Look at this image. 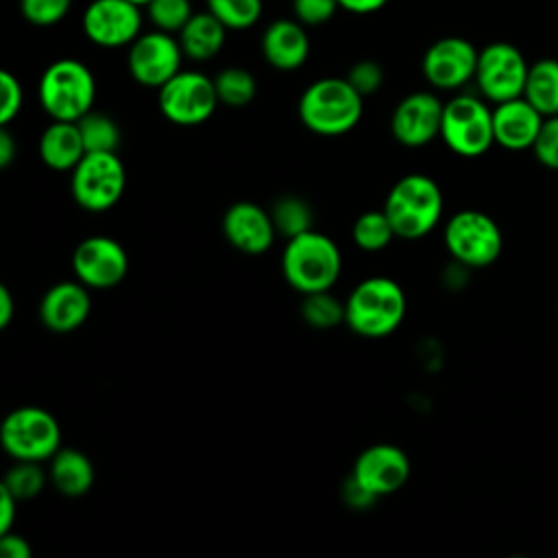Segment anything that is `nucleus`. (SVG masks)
Listing matches in <instances>:
<instances>
[{"mask_svg": "<svg viewBox=\"0 0 558 558\" xmlns=\"http://www.w3.org/2000/svg\"><path fill=\"white\" fill-rule=\"evenodd\" d=\"M76 124L87 153H118L122 142V131L111 116L92 109Z\"/></svg>", "mask_w": 558, "mask_h": 558, "instance_id": "nucleus-27", "label": "nucleus"}, {"mask_svg": "<svg viewBox=\"0 0 558 558\" xmlns=\"http://www.w3.org/2000/svg\"><path fill=\"white\" fill-rule=\"evenodd\" d=\"M534 157L549 170H558V116L545 118L541 133L532 146Z\"/></svg>", "mask_w": 558, "mask_h": 558, "instance_id": "nucleus-38", "label": "nucleus"}, {"mask_svg": "<svg viewBox=\"0 0 558 558\" xmlns=\"http://www.w3.org/2000/svg\"><path fill=\"white\" fill-rule=\"evenodd\" d=\"M133 4H137V7H146L150 0H131Z\"/></svg>", "mask_w": 558, "mask_h": 558, "instance_id": "nucleus-45", "label": "nucleus"}, {"mask_svg": "<svg viewBox=\"0 0 558 558\" xmlns=\"http://www.w3.org/2000/svg\"><path fill=\"white\" fill-rule=\"evenodd\" d=\"M214 85H216L220 105H227L231 109H242V107L251 105L257 94L255 76L246 68H240V65H229V68L220 70L214 76Z\"/></svg>", "mask_w": 558, "mask_h": 558, "instance_id": "nucleus-26", "label": "nucleus"}, {"mask_svg": "<svg viewBox=\"0 0 558 558\" xmlns=\"http://www.w3.org/2000/svg\"><path fill=\"white\" fill-rule=\"evenodd\" d=\"M351 235L355 246L368 253L386 248L392 242V238H397L384 209H371L360 214L353 222Z\"/></svg>", "mask_w": 558, "mask_h": 558, "instance_id": "nucleus-28", "label": "nucleus"}, {"mask_svg": "<svg viewBox=\"0 0 558 558\" xmlns=\"http://www.w3.org/2000/svg\"><path fill=\"white\" fill-rule=\"evenodd\" d=\"M281 270L286 281L303 296L327 292L340 277L342 255L329 235L312 229L286 242Z\"/></svg>", "mask_w": 558, "mask_h": 558, "instance_id": "nucleus-2", "label": "nucleus"}, {"mask_svg": "<svg viewBox=\"0 0 558 558\" xmlns=\"http://www.w3.org/2000/svg\"><path fill=\"white\" fill-rule=\"evenodd\" d=\"M46 484V473L41 471V466L37 462H26V460H17L4 475L2 480V488H7L17 501H26L33 499L41 493Z\"/></svg>", "mask_w": 558, "mask_h": 558, "instance_id": "nucleus-33", "label": "nucleus"}, {"mask_svg": "<svg viewBox=\"0 0 558 558\" xmlns=\"http://www.w3.org/2000/svg\"><path fill=\"white\" fill-rule=\"evenodd\" d=\"M445 102L432 92H412L397 102L390 116L392 137L408 148H421L440 137Z\"/></svg>", "mask_w": 558, "mask_h": 558, "instance_id": "nucleus-16", "label": "nucleus"}, {"mask_svg": "<svg viewBox=\"0 0 558 558\" xmlns=\"http://www.w3.org/2000/svg\"><path fill=\"white\" fill-rule=\"evenodd\" d=\"M508 558H530V556H523V554H512V556H508Z\"/></svg>", "mask_w": 558, "mask_h": 558, "instance_id": "nucleus-46", "label": "nucleus"}, {"mask_svg": "<svg viewBox=\"0 0 558 558\" xmlns=\"http://www.w3.org/2000/svg\"><path fill=\"white\" fill-rule=\"evenodd\" d=\"M92 310L87 286L81 281H59L50 286L39 303V318L46 329L68 333L78 329Z\"/></svg>", "mask_w": 558, "mask_h": 558, "instance_id": "nucleus-19", "label": "nucleus"}, {"mask_svg": "<svg viewBox=\"0 0 558 558\" xmlns=\"http://www.w3.org/2000/svg\"><path fill=\"white\" fill-rule=\"evenodd\" d=\"M440 185L421 172L401 177L384 201V211L401 240H418L427 235L442 216Z\"/></svg>", "mask_w": 558, "mask_h": 558, "instance_id": "nucleus-3", "label": "nucleus"}, {"mask_svg": "<svg viewBox=\"0 0 558 558\" xmlns=\"http://www.w3.org/2000/svg\"><path fill=\"white\" fill-rule=\"evenodd\" d=\"M144 9L155 31L168 35H179L187 20L194 15L192 0H150Z\"/></svg>", "mask_w": 558, "mask_h": 558, "instance_id": "nucleus-32", "label": "nucleus"}, {"mask_svg": "<svg viewBox=\"0 0 558 558\" xmlns=\"http://www.w3.org/2000/svg\"><path fill=\"white\" fill-rule=\"evenodd\" d=\"M296 111L307 131L336 137L357 126L364 113V98L344 76H325L303 89Z\"/></svg>", "mask_w": 558, "mask_h": 558, "instance_id": "nucleus-1", "label": "nucleus"}, {"mask_svg": "<svg viewBox=\"0 0 558 558\" xmlns=\"http://www.w3.org/2000/svg\"><path fill=\"white\" fill-rule=\"evenodd\" d=\"M0 440L4 451L15 460H50L61 449V427L48 410L24 405L4 416Z\"/></svg>", "mask_w": 558, "mask_h": 558, "instance_id": "nucleus-8", "label": "nucleus"}, {"mask_svg": "<svg viewBox=\"0 0 558 558\" xmlns=\"http://www.w3.org/2000/svg\"><path fill=\"white\" fill-rule=\"evenodd\" d=\"M344 78L353 85V89H355L362 98H366V96H373V94L379 92V87H381L386 74H384V68H381L377 61H373V59H362V61H355V63L349 68V72H347Z\"/></svg>", "mask_w": 558, "mask_h": 558, "instance_id": "nucleus-35", "label": "nucleus"}, {"mask_svg": "<svg viewBox=\"0 0 558 558\" xmlns=\"http://www.w3.org/2000/svg\"><path fill=\"white\" fill-rule=\"evenodd\" d=\"M545 116L536 111L523 96L493 107L495 144L508 150H527L534 146Z\"/></svg>", "mask_w": 558, "mask_h": 558, "instance_id": "nucleus-20", "label": "nucleus"}, {"mask_svg": "<svg viewBox=\"0 0 558 558\" xmlns=\"http://www.w3.org/2000/svg\"><path fill=\"white\" fill-rule=\"evenodd\" d=\"M344 497H347V504H349V506H355V508L371 506V504L377 499V497H373L366 488H362L353 477H349V482H347Z\"/></svg>", "mask_w": 558, "mask_h": 558, "instance_id": "nucleus-41", "label": "nucleus"}, {"mask_svg": "<svg viewBox=\"0 0 558 558\" xmlns=\"http://www.w3.org/2000/svg\"><path fill=\"white\" fill-rule=\"evenodd\" d=\"M24 105V89L20 78L9 72L0 70V126H9Z\"/></svg>", "mask_w": 558, "mask_h": 558, "instance_id": "nucleus-36", "label": "nucleus"}, {"mask_svg": "<svg viewBox=\"0 0 558 558\" xmlns=\"http://www.w3.org/2000/svg\"><path fill=\"white\" fill-rule=\"evenodd\" d=\"M301 316L314 329H331L344 323V303L331 296L329 290L305 294L301 305Z\"/></svg>", "mask_w": 558, "mask_h": 558, "instance_id": "nucleus-31", "label": "nucleus"}, {"mask_svg": "<svg viewBox=\"0 0 558 558\" xmlns=\"http://www.w3.org/2000/svg\"><path fill=\"white\" fill-rule=\"evenodd\" d=\"M183 57L177 35L148 31L129 46L126 70L137 85L159 89L181 72Z\"/></svg>", "mask_w": 558, "mask_h": 558, "instance_id": "nucleus-12", "label": "nucleus"}, {"mask_svg": "<svg viewBox=\"0 0 558 558\" xmlns=\"http://www.w3.org/2000/svg\"><path fill=\"white\" fill-rule=\"evenodd\" d=\"M222 233L235 251L262 255L272 246L277 229L270 211L251 201H238L222 216Z\"/></svg>", "mask_w": 558, "mask_h": 558, "instance_id": "nucleus-18", "label": "nucleus"}, {"mask_svg": "<svg viewBox=\"0 0 558 558\" xmlns=\"http://www.w3.org/2000/svg\"><path fill=\"white\" fill-rule=\"evenodd\" d=\"M142 7L131 0H92L81 17L83 35L100 48L131 46L142 35Z\"/></svg>", "mask_w": 558, "mask_h": 558, "instance_id": "nucleus-13", "label": "nucleus"}, {"mask_svg": "<svg viewBox=\"0 0 558 558\" xmlns=\"http://www.w3.org/2000/svg\"><path fill=\"white\" fill-rule=\"evenodd\" d=\"M72 9V0H20L22 17L33 26H54Z\"/></svg>", "mask_w": 558, "mask_h": 558, "instance_id": "nucleus-34", "label": "nucleus"}, {"mask_svg": "<svg viewBox=\"0 0 558 558\" xmlns=\"http://www.w3.org/2000/svg\"><path fill=\"white\" fill-rule=\"evenodd\" d=\"M266 63L279 72L299 70L310 57V37L301 22L281 17L270 22L259 41Z\"/></svg>", "mask_w": 558, "mask_h": 558, "instance_id": "nucleus-21", "label": "nucleus"}, {"mask_svg": "<svg viewBox=\"0 0 558 558\" xmlns=\"http://www.w3.org/2000/svg\"><path fill=\"white\" fill-rule=\"evenodd\" d=\"M15 314L13 296L7 286H0V327H7Z\"/></svg>", "mask_w": 558, "mask_h": 558, "instance_id": "nucleus-44", "label": "nucleus"}, {"mask_svg": "<svg viewBox=\"0 0 558 558\" xmlns=\"http://www.w3.org/2000/svg\"><path fill=\"white\" fill-rule=\"evenodd\" d=\"M17 499L0 486V534H9L11 525L15 521V512H17Z\"/></svg>", "mask_w": 558, "mask_h": 558, "instance_id": "nucleus-40", "label": "nucleus"}, {"mask_svg": "<svg viewBox=\"0 0 558 558\" xmlns=\"http://www.w3.org/2000/svg\"><path fill=\"white\" fill-rule=\"evenodd\" d=\"M126 170L118 153H87L70 172V192L85 211H107L124 194Z\"/></svg>", "mask_w": 558, "mask_h": 558, "instance_id": "nucleus-9", "label": "nucleus"}, {"mask_svg": "<svg viewBox=\"0 0 558 558\" xmlns=\"http://www.w3.org/2000/svg\"><path fill=\"white\" fill-rule=\"evenodd\" d=\"M405 292L388 277L360 281L344 301V323L364 338L392 333L405 316Z\"/></svg>", "mask_w": 558, "mask_h": 558, "instance_id": "nucleus-5", "label": "nucleus"}, {"mask_svg": "<svg viewBox=\"0 0 558 558\" xmlns=\"http://www.w3.org/2000/svg\"><path fill=\"white\" fill-rule=\"evenodd\" d=\"M270 216H272L277 233H281L286 240L301 235L305 231H312L314 214H312V207L307 205V201H303L301 196L277 198L270 209Z\"/></svg>", "mask_w": 558, "mask_h": 558, "instance_id": "nucleus-29", "label": "nucleus"}, {"mask_svg": "<svg viewBox=\"0 0 558 558\" xmlns=\"http://www.w3.org/2000/svg\"><path fill=\"white\" fill-rule=\"evenodd\" d=\"M17 155L15 137L7 126H0V168H9Z\"/></svg>", "mask_w": 558, "mask_h": 558, "instance_id": "nucleus-42", "label": "nucleus"}, {"mask_svg": "<svg viewBox=\"0 0 558 558\" xmlns=\"http://www.w3.org/2000/svg\"><path fill=\"white\" fill-rule=\"evenodd\" d=\"M39 105L50 120L78 122L94 109L96 78L78 59H57L39 76Z\"/></svg>", "mask_w": 558, "mask_h": 558, "instance_id": "nucleus-4", "label": "nucleus"}, {"mask_svg": "<svg viewBox=\"0 0 558 558\" xmlns=\"http://www.w3.org/2000/svg\"><path fill=\"white\" fill-rule=\"evenodd\" d=\"M87 155L78 124L52 120L39 135V157L57 172H72Z\"/></svg>", "mask_w": 558, "mask_h": 558, "instance_id": "nucleus-22", "label": "nucleus"}, {"mask_svg": "<svg viewBox=\"0 0 558 558\" xmlns=\"http://www.w3.org/2000/svg\"><path fill=\"white\" fill-rule=\"evenodd\" d=\"M338 9V0H292V17L303 26L327 24Z\"/></svg>", "mask_w": 558, "mask_h": 558, "instance_id": "nucleus-37", "label": "nucleus"}, {"mask_svg": "<svg viewBox=\"0 0 558 558\" xmlns=\"http://www.w3.org/2000/svg\"><path fill=\"white\" fill-rule=\"evenodd\" d=\"M205 4L229 31H246L255 26L264 13V0H205Z\"/></svg>", "mask_w": 558, "mask_h": 558, "instance_id": "nucleus-30", "label": "nucleus"}, {"mask_svg": "<svg viewBox=\"0 0 558 558\" xmlns=\"http://www.w3.org/2000/svg\"><path fill=\"white\" fill-rule=\"evenodd\" d=\"M480 50L464 37L447 35L436 39L423 54L421 70L425 81L438 89H460L475 78Z\"/></svg>", "mask_w": 558, "mask_h": 558, "instance_id": "nucleus-14", "label": "nucleus"}, {"mask_svg": "<svg viewBox=\"0 0 558 558\" xmlns=\"http://www.w3.org/2000/svg\"><path fill=\"white\" fill-rule=\"evenodd\" d=\"M72 268L83 286L107 290L126 277L129 255L118 240L109 235H89L74 248Z\"/></svg>", "mask_w": 558, "mask_h": 558, "instance_id": "nucleus-15", "label": "nucleus"}, {"mask_svg": "<svg viewBox=\"0 0 558 558\" xmlns=\"http://www.w3.org/2000/svg\"><path fill=\"white\" fill-rule=\"evenodd\" d=\"M351 477L373 497H384L399 490L410 477V460L405 451L390 442L366 447L353 464Z\"/></svg>", "mask_w": 558, "mask_h": 558, "instance_id": "nucleus-17", "label": "nucleus"}, {"mask_svg": "<svg viewBox=\"0 0 558 558\" xmlns=\"http://www.w3.org/2000/svg\"><path fill=\"white\" fill-rule=\"evenodd\" d=\"M388 0H338L342 11L355 13V15H366V13H375L381 7H386Z\"/></svg>", "mask_w": 558, "mask_h": 558, "instance_id": "nucleus-43", "label": "nucleus"}, {"mask_svg": "<svg viewBox=\"0 0 558 558\" xmlns=\"http://www.w3.org/2000/svg\"><path fill=\"white\" fill-rule=\"evenodd\" d=\"M50 482L65 497H81L94 484L92 460L78 449H59L50 458Z\"/></svg>", "mask_w": 558, "mask_h": 558, "instance_id": "nucleus-24", "label": "nucleus"}, {"mask_svg": "<svg viewBox=\"0 0 558 558\" xmlns=\"http://www.w3.org/2000/svg\"><path fill=\"white\" fill-rule=\"evenodd\" d=\"M447 253L466 268H484L497 262L504 248L499 225L480 209L456 211L442 233Z\"/></svg>", "mask_w": 558, "mask_h": 558, "instance_id": "nucleus-7", "label": "nucleus"}, {"mask_svg": "<svg viewBox=\"0 0 558 558\" xmlns=\"http://www.w3.org/2000/svg\"><path fill=\"white\" fill-rule=\"evenodd\" d=\"M440 140L460 157H480L495 144L493 109L484 98L456 94L442 107Z\"/></svg>", "mask_w": 558, "mask_h": 558, "instance_id": "nucleus-6", "label": "nucleus"}, {"mask_svg": "<svg viewBox=\"0 0 558 558\" xmlns=\"http://www.w3.org/2000/svg\"><path fill=\"white\" fill-rule=\"evenodd\" d=\"M227 31L229 28L209 11H198L187 20L177 39L187 59L209 61L222 50L227 41Z\"/></svg>", "mask_w": 558, "mask_h": 558, "instance_id": "nucleus-23", "label": "nucleus"}, {"mask_svg": "<svg viewBox=\"0 0 558 558\" xmlns=\"http://www.w3.org/2000/svg\"><path fill=\"white\" fill-rule=\"evenodd\" d=\"M530 65L523 52L508 41H493L477 54L475 83L484 100L499 105L523 96Z\"/></svg>", "mask_w": 558, "mask_h": 558, "instance_id": "nucleus-11", "label": "nucleus"}, {"mask_svg": "<svg viewBox=\"0 0 558 558\" xmlns=\"http://www.w3.org/2000/svg\"><path fill=\"white\" fill-rule=\"evenodd\" d=\"M523 98L545 118L558 116V61L541 59L530 65Z\"/></svg>", "mask_w": 558, "mask_h": 558, "instance_id": "nucleus-25", "label": "nucleus"}, {"mask_svg": "<svg viewBox=\"0 0 558 558\" xmlns=\"http://www.w3.org/2000/svg\"><path fill=\"white\" fill-rule=\"evenodd\" d=\"M161 116L177 126H198L207 122L220 105L214 78L196 70H181L157 89Z\"/></svg>", "mask_w": 558, "mask_h": 558, "instance_id": "nucleus-10", "label": "nucleus"}, {"mask_svg": "<svg viewBox=\"0 0 558 558\" xmlns=\"http://www.w3.org/2000/svg\"><path fill=\"white\" fill-rule=\"evenodd\" d=\"M0 558H33V551L26 538L9 532L0 538Z\"/></svg>", "mask_w": 558, "mask_h": 558, "instance_id": "nucleus-39", "label": "nucleus"}]
</instances>
